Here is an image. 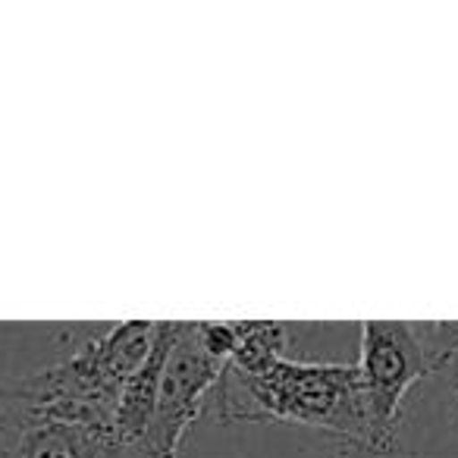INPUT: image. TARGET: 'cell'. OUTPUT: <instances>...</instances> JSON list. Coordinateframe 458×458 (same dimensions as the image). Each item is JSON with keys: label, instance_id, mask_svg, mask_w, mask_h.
I'll return each mask as SVG.
<instances>
[{"label": "cell", "instance_id": "1", "mask_svg": "<svg viewBox=\"0 0 458 458\" xmlns=\"http://www.w3.org/2000/svg\"><path fill=\"white\" fill-rule=\"evenodd\" d=\"M286 343L276 320L236 324V352L210 393L216 420L318 427L374 449L355 364L295 361Z\"/></svg>", "mask_w": 458, "mask_h": 458}, {"label": "cell", "instance_id": "2", "mask_svg": "<svg viewBox=\"0 0 458 458\" xmlns=\"http://www.w3.org/2000/svg\"><path fill=\"white\" fill-rule=\"evenodd\" d=\"M151 327L154 324H148V320L116 324L107 336L95 339L72 358L41 370V374L26 377L10 393L29 402L64 405L70 411H79L85 418H95L101 424L114 427L123 386L148 355Z\"/></svg>", "mask_w": 458, "mask_h": 458}, {"label": "cell", "instance_id": "3", "mask_svg": "<svg viewBox=\"0 0 458 458\" xmlns=\"http://www.w3.org/2000/svg\"><path fill=\"white\" fill-rule=\"evenodd\" d=\"M236 352V324H198L189 320L176 327L164 374H160L157 405L141 449L151 458H176L189 424L198 418L204 399L214 393L223 368Z\"/></svg>", "mask_w": 458, "mask_h": 458}, {"label": "cell", "instance_id": "4", "mask_svg": "<svg viewBox=\"0 0 458 458\" xmlns=\"http://www.w3.org/2000/svg\"><path fill=\"white\" fill-rule=\"evenodd\" d=\"M368 424L374 437V452L393 445L399 411L405 393L427 374H437L430 352L424 349L414 324L405 320H364L361 324V358H358Z\"/></svg>", "mask_w": 458, "mask_h": 458}, {"label": "cell", "instance_id": "5", "mask_svg": "<svg viewBox=\"0 0 458 458\" xmlns=\"http://www.w3.org/2000/svg\"><path fill=\"white\" fill-rule=\"evenodd\" d=\"M0 458H151L141 443H123L116 430L95 427L51 405L0 395Z\"/></svg>", "mask_w": 458, "mask_h": 458}, {"label": "cell", "instance_id": "6", "mask_svg": "<svg viewBox=\"0 0 458 458\" xmlns=\"http://www.w3.org/2000/svg\"><path fill=\"white\" fill-rule=\"evenodd\" d=\"M179 320H160L151 327V345H148L145 361L139 364L129 383L123 386L120 405H116V437L123 443H141L151 427L154 405H157V389H160V374H164L166 352H170L173 339H176Z\"/></svg>", "mask_w": 458, "mask_h": 458}, {"label": "cell", "instance_id": "7", "mask_svg": "<svg viewBox=\"0 0 458 458\" xmlns=\"http://www.w3.org/2000/svg\"><path fill=\"white\" fill-rule=\"evenodd\" d=\"M439 374L445 377V389H449V405L452 411H455V420H458V352L449 358V361L443 364V370Z\"/></svg>", "mask_w": 458, "mask_h": 458}]
</instances>
